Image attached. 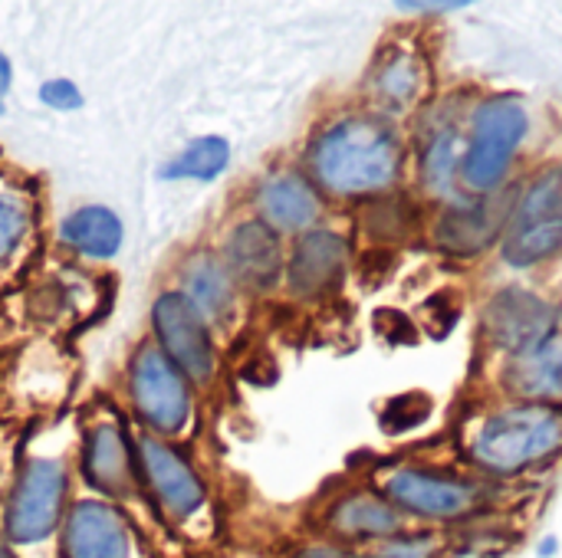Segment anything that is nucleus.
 <instances>
[{
    "label": "nucleus",
    "mask_w": 562,
    "mask_h": 558,
    "mask_svg": "<svg viewBox=\"0 0 562 558\" xmlns=\"http://www.w3.org/2000/svg\"><path fill=\"white\" fill-rule=\"evenodd\" d=\"M398 138L382 118L349 115L329 125L310 151L313 178L339 197L372 194L395 181L398 174Z\"/></svg>",
    "instance_id": "f257e3e1"
},
{
    "label": "nucleus",
    "mask_w": 562,
    "mask_h": 558,
    "mask_svg": "<svg viewBox=\"0 0 562 558\" xmlns=\"http://www.w3.org/2000/svg\"><path fill=\"white\" fill-rule=\"evenodd\" d=\"M69 470L56 457H26L3 506V539L10 546H40L66 520Z\"/></svg>",
    "instance_id": "f03ea898"
},
{
    "label": "nucleus",
    "mask_w": 562,
    "mask_h": 558,
    "mask_svg": "<svg viewBox=\"0 0 562 558\" xmlns=\"http://www.w3.org/2000/svg\"><path fill=\"white\" fill-rule=\"evenodd\" d=\"M562 447V414L557 408L524 405L491 418L474 444L477 464L497 474L524 470Z\"/></svg>",
    "instance_id": "7ed1b4c3"
},
{
    "label": "nucleus",
    "mask_w": 562,
    "mask_h": 558,
    "mask_svg": "<svg viewBox=\"0 0 562 558\" xmlns=\"http://www.w3.org/2000/svg\"><path fill=\"white\" fill-rule=\"evenodd\" d=\"M128 395L138 421L155 437H178L194 408L191 382L168 362V355L155 342H142L132 355Z\"/></svg>",
    "instance_id": "20e7f679"
},
{
    "label": "nucleus",
    "mask_w": 562,
    "mask_h": 558,
    "mask_svg": "<svg viewBox=\"0 0 562 558\" xmlns=\"http://www.w3.org/2000/svg\"><path fill=\"white\" fill-rule=\"evenodd\" d=\"M155 345L168 362L198 388H211L217 378V345L204 316L188 303L181 289H161L151 303Z\"/></svg>",
    "instance_id": "39448f33"
},
{
    "label": "nucleus",
    "mask_w": 562,
    "mask_h": 558,
    "mask_svg": "<svg viewBox=\"0 0 562 558\" xmlns=\"http://www.w3.org/2000/svg\"><path fill=\"white\" fill-rule=\"evenodd\" d=\"M524 135H527V112L514 95H497L484 102L474 115V138L464 155V181L474 191L497 187Z\"/></svg>",
    "instance_id": "423d86ee"
},
{
    "label": "nucleus",
    "mask_w": 562,
    "mask_h": 558,
    "mask_svg": "<svg viewBox=\"0 0 562 558\" xmlns=\"http://www.w3.org/2000/svg\"><path fill=\"white\" fill-rule=\"evenodd\" d=\"M135 457H138L142 487L155 497V503L171 523H188L207 506L204 480L165 437H155L151 431H138Z\"/></svg>",
    "instance_id": "0eeeda50"
},
{
    "label": "nucleus",
    "mask_w": 562,
    "mask_h": 558,
    "mask_svg": "<svg viewBox=\"0 0 562 558\" xmlns=\"http://www.w3.org/2000/svg\"><path fill=\"white\" fill-rule=\"evenodd\" d=\"M562 247V168L540 174L524 194L510 234L504 243V257L510 266H533L553 257Z\"/></svg>",
    "instance_id": "6e6552de"
},
{
    "label": "nucleus",
    "mask_w": 562,
    "mask_h": 558,
    "mask_svg": "<svg viewBox=\"0 0 562 558\" xmlns=\"http://www.w3.org/2000/svg\"><path fill=\"white\" fill-rule=\"evenodd\" d=\"M79 470H82L86 487L102 493V500L109 503L132 500L145 490L135 447L128 444L125 428L115 421H95L92 428H86Z\"/></svg>",
    "instance_id": "1a4fd4ad"
},
{
    "label": "nucleus",
    "mask_w": 562,
    "mask_h": 558,
    "mask_svg": "<svg viewBox=\"0 0 562 558\" xmlns=\"http://www.w3.org/2000/svg\"><path fill=\"white\" fill-rule=\"evenodd\" d=\"M63 558H138L128 516L109 500H76L59 526Z\"/></svg>",
    "instance_id": "9d476101"
},
{
    "label": "nucleus",
    "mask_w": 562,
    "mask_h": 558,
    "mask_svg": "<svg viewBox=\"0 0 562 558\" xmlns=\"http://www.w3.org/2000/svg\"><path fill=\"white\" fill-rule=\"evenodd\" d=\"M221 260L231 270L237 289H247L254 296L273 293L283 280V247L280 234L270 230L260 217L240 220L231 227L221 247Z\"/></svg>",
    "instance_id": "9b49d317"
},
{
    "label": "nucleus",
    "mask_w": 562,
    "mask_h": 558,
    "mask_svg": "<svg viewBox=\"0 0 562 558\" xmlns=\"http://www.w3.org/2000/svg\"><path fill=\"white\" fill-rule=\"evenodd\" d=\"M487 335L507 352H530L543 345L557 329V312L550 303L527 289H501L484 312Z\"/></svg>",
    "instance_id": "f8f14e48"
},
{
    "label": "nucleus",
    "mask_w": 562,
    "mask_h": 558,
    "mask_svg": "<svg viewBox=\"0 0 562 558\" xmlns=\"http://www.w3.org/2000/svg\"><path fill=\"white\" fill-rule=\"evenodd\" d=\"M349 266V243L333 230H306L286 263L290 293L300 299H319L333 293Z\"/></svg>",
    "instance_id": "ddd939ff"
},
{
    "label": "nucleus",
    "mask_w": 562,
    "mask_h": 558,
    "mask_svg": "<svg viewBox=\"0 0 562 558\" xmlns=\"http://www.w3.org/2000/svg\"><path fill=\"white\" fill-rule=\"evenodd\" d=\"M385 493L392 503H398L408 513L431 516V520H451L474 506V490L458 480L431 477L422 470H398L385 480Z\"/></svg>",
    "instance_id": "4468645a"
},
{
    "label": "nucleus",
    "mask_w": 562,
    "mask_h": 558,
    "mask_svg": "<svg viewBox=\"0 0 562 558\" xmlns=\"http://www.w3.org/2000/svg\"><path fill=\"white\" fill-rule=\"evenodd\" d=\"M257 214L277 234H300L316 224L319 197L313 184L296 171H277L257 187Z\"/></svg>",
    "instance_id": "2eb2a0df"
},
{
    "label": "nucleus",
    "mask_w": 562,
    "mask_h": 558,
    "mask_svg": "<svg viewBox=\"0 0 562 558\" xmlns=\"http://www.w3.org/2000/svg\"><path fill=\"white\" fill-rule=\"evenodd\" d=\"M181 293L204 316L207 326H221L234 316L240 289H237L231 270L224 266L221 253L198 250L181 266Z\"/></svg>",
    "instance_id": "dca6fc26"
},
{
    "label": "nucleus",
    "mask_w": 562,
    "mask_h": 558,
    "mask_svg": "<svg viewBox=\"0 0 562 558\" xmlns=\"http://www.w3.org/2000/svg\"><path fill=\"white\" fill-rule=\"evenodd\" d=\"M59 240L89 260H112L122 250L125 227L112 207L86 204L59 224Z\"/></svg>",
    "instance_id": "f3484780"
},
{
    "label": "nucleus",
    "mask_w": 562,
    "mask_h": 558,
    "mask_svg": "<svg viewBox=\"0 0 562 558\" xmlns=\"http://www.w3.org/2000/svg\"><path fill=\"white\" fill-rule=\"evenodd\" d=\"M326 526L339 536V539H352V543H366V539H392L402 526L398 513L392 506H385L382 500L369 497V493H352L342 497L329 516Z\"/></svg>",
    "instance_id": "a211bd4d"
},
{
    "label": "nucleus",
    "mask_w": 562,
    "mask_h": 558,
    "mask_svg": "<svg viewBox=\"0 0 562 558\" xmlns=\"http://www.w3.org/2000/svg\"><path fill=\"white\" fill-rule=\"evenodd\" d=\"M501 224H504V207L501 204L454 207L438 224V243L445 250L458 253V257H474L497 237Z\"/></svg>",
    "instance_id": "6ab92c4d"
},
{
    "label": "nucleus",
    "mask_w": 562,
    "mask_h": 558,
    "mask_svg": "<svg viewBox=\"0 0 562 558\" xmlns=\"http://www.w3.org/2000/svg\"><path fill=\"white\" fill-rule=\"evenodd\" d=\"M504 382L510 391L524 398H547L562 391V339L550 335L543 345L514 355V362L504 372Z\"/></svg>",
    "instance_id": "aec40b11"
},
{
    "label": "nucleus",
    "mask_w": 562,
    "mask_h": 558,
    "mask_svg": "<svg viewBox=\"0 0 562 558\" xmlns=\"http://www.w3.org/2000/svg\"><path fill=\"white\" fill-rule=\"evenodd\" d=\"M231 164V141L224 135H201L191 138L178 155L158 164V181H217Z\"/></svg>",
    "instance_id": "412c9836"
},
{
    "label": "nucleus",
    "mask_w": 562,
    "mask_h": 558,
    "mask_svg": "<svg viewBox=\"0 0 562 558\" xmlns=\"http://www.w3.org/2000/svg\"><path fill=\"white\" fill-rule=\"evenodd\" d=\"M33 230V197L23 181L0 174V270H7L26 247Z\"/></svg>",
    "instance_id": "4be33fe9"
},
{
    "label": "nucleus",
    "mask_w": 562,
    "mask_h": 558,
    "mask_svg": "<svg viewBox=\"0 0 562 558\" xmlns=\"http://www.w3.org/2000/svg\"><path fill=\"white\" fill-rule=\"evenodd\" d=\"M418 86H422V72H418V62L412 56H395L389 66L379 69V79H375L379 99L392 109L412 105L418 95Z\"/></svg>",
    "instance_id": "5701e85b"
},
{
    "label": "nucleus",
    "mask_w": 562,
    "mask_h": 558,
    "mask_svg": "<svg viewBox=\"0 0 562 558\" xmlns=\"http://www.w3.org/2000/svg\"><path fill=\"white\" fill-rule=\"evenodd\" d=\"M412 230H415V210L408 207L405 197L375 201L366 210V234H372L375 240H402Z\"/></svg>",
    "instance_id": "b1692460"
},
{
    "label": "nucleus",
    "mask_w": 562,
    "mask_h": 558,
    "mask_svg": "<svg viewBox=\"0 0 562 558\" xmlns=\"http://www.w3.org/2000/svg\"><path fill=\"white\" fill-rule=\"evenodd\" d=\"M431 411H435V401H431L425 391H408V395L392 398V401L382 408L379 424H382L385 434L398 437V434H408V431L422 428V424L431 418Z\"/></svg>",
    "instance_id": "393cba45"
},
{
    "label": "nucleus",
    "mask_w": 562,
    "mask_h": 558,
    "mask_svg": "<svg viewBox=\"0 0 562 558\" xmlns=\"http://www.w3.org/2000/svg\"><path fill=\"white\" fill-rule=\"evenodd\" d=\"M451 168H454V135L445 132L441 138H435L428 161H425V178L435 191H448L451 181Z\"/></svg>",
    "instance_id": "a878e982"
},
{
    "label": "nucleus",
    "mask_w": 562,
    "mask_h": 558,
    "mask_svg": "<svg viewBox=\"0 0 562 558\" xmlns=\"http://www.w3.org/2000/svg\"><path fill=\"white\" fill-rule=\"evenodd\" d=\"M40 102L56 112H76L82 109V92L72 79H46L40 86Z\"/></svg>",
    "instance_id": "bb28decb"
},
{
    "label": "nucleus",
    "mask_w": 562,
    "mask_h": 558,
    "mask_svg": "<svg viewBox=\"0 0 562 558\" xmlns=\"http://www.w3.org/2000/svg\"><path fill=\"white\" fill-rule=\"evenodd\" d=\"M375 326H379V335L392 345H415L418 335H415V326L408 322V316L395 312V309H382L375 312Z\"/></svg>",
    "instance_id": "cd10ccee"
},
{
    "label": "nucleus",
    "mask_w": 562,
    "mask_h": 558,
    "mask_svg": "<svg viewBox=\"0 0 562 558\" xmlns=\"http://www.w3.org/2000/svg\"><path fill=\"white\" fill-rule=\"evenodd\" d=\"M435 556V543L431 539H395L385 543L379 553L369 558H431Z\"/></svg>",
    "instance_id": "c85d7f7f"
},
{
    "label": "nucleus",
    "mask_w": 562,
    "mask_h": 558,
    "mask_svg": "<svg viewBox=\"0 0 562 558\" xmlns=\"http://www.w3.org/2000/svg\"><path fill=\"white\" fill-rule=\"evenodd\" d=\"M290 558H369L362 553H352L346 546H329V543H313V546H303L296 549Z\"/></svg>",
    "instance_id": "c756f323"
},
{
    "label": "nucleus",
    "mask_w": 562,
    "mask_h": 558,
    "mask_svg": "<svg viewBox=\"0 0 562 558\" xmlns=\"http://www.w3.org/2000/svg\"><path fill=\"white\" fill-rule=\"evenodd\" d=\"M398 7H402V10H461V7H464V0H454V3H441V0H435V3H418V0H402Z\"/></svg>",
    "instance_id": "7c9ffc66"
},
{
    "label": "nucleus",
    "mask_w": 562,
    "mask_h": 558,
    "mask_svg": "<svg viewBox=\"0 0 562 558\" xmlns=\"http://www.w3.org/2000/svg\"><path fill=\"white\" fill-rule=\"evenodd\" d=\"M10 82H13V66H10L7 53H0V115H3V95H7Z\"/></svg>",
    "instance_id": "2f4dec72"
},
{
    "label": "nucleus",
    "mask_w": 562,
    "mask_h": 558,
    "mask_svg": "<svg viewBox=\"0 0 562 558\" xmlns=\"http://www.w3.org/2000/svg\"><path fill=\"white\" fill-rule=\"evenodd\" d=\"M0 558H16V553H13V546H10L7 539H0Z\"/></svg>",
    "instance_id": "473e14b6"
}]
</instances>
